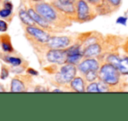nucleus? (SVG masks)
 Wrapping results in <instances>:
<instances>
[{
    "mask_svg": "<svg viewBox=\"0 0 128 121\" xmlns=\"http://www.w3.org/2000/svg\"><path fill=\"white\" fill-rule=\"evenodd\" d=\"M126 22H127V18L124 16H120L117 18L116 20V23L118 24V25H123V26H126Z\"/></svg>",
    "mask_w": 128,
    "mask_h": 121,
    "instance_id": "5701e85b",
    "label": "nucleus"
},
{
    "mask_svg": "<svg viewBox=\"0 0 128 121\" xmlns=\"http://www.w3.org/2000/svg\"><path fill=\"white\" fill-rule=\"evenodd\" d=\"M20 20L22 21V23L25 24L26 26H35V22L32 18V17L29 15L28 12L25 11V10H20V13H18Z\"/></svg>",
    "mask_w": 128,
    "mask_h": 121,
    "instance_id": "ddd939ff",
    "label": "nucleus"
},
{
    "mask_svg": "<svg viewBox=\"0 0 128 121\" xmlns=\"http://www.w3.org/2000/svg\"><path fill=\"white\" fill-rule=\"evenodd\" d=\"M25 90V85L20 80L14 78L11 82V91L12 92H21Z\"/></svg>",
    "mask_w": 128,
    "mask_h": 121,
    "instance_id": "2eb2a0df",
    "label": "nucleus"
},
{
    "mask_svg": "<svg viewBox=\"0 0 128 121\" xmlns=\"http://www.w3.org/2000/svg\"><path fill=\"white\" fill-rule=\"evenodd\" d=\"M4 60L6 62L10 63L11 65L15 67L20 66V64L22 63V60L18 57H14V56H4Z\"/></svg>",
    "mask_w": 128,
    "mask_h": 121,
    "instance_id": "f3484780",
    "label": "nucleus"
},
{
    "mask_svg": "<svg viewBox=\"0 0 128 121\" xmlns=\"http://www.w3.org/2000/svg\"><path fill=\"white\" fill-rule=\"evenodd\" d=\"M98 78L110 87H116L120 84L122 75L115 66L106 62L98 70Z\"/></svg>",
    "mask_w": 128,
    "mask_h": 121,
    "instance_id": "f257e3e1",
    "label": "nucleus"
},
{
    "mask_svg": "<svg viewBox=\"0 0 128 121\" xmlns=\"http://www.w3.org/2000/svg\"><path fill=\"white\" fill-rule=\"evenodd\" d=\"M4 8H6V9H10V10H12L13 8V6L11 2H9V1H6L4 4Z\"/></svg>",
    "mask_w": 128,
    "mask_h": 121,
    "instance_id": "cd10ccee",
    "label": "nucleus"
},
{
    "mask_svg": "<svg viewBox=\"0 0 128 121\" xmlns=\"http://www.w3.org/2000/svg\"><path fill=\"white\" fill-rule=\"evenodd\" d=\"M4 90L2 88V85H0V91H4Z\"/></svg>",
    "mask_w": 128,
    "mask_h": 121,
    "instance_id": "c756f323",
    "label": "nucleus"
},
{
    "mask_svg": "<svg viewBox=\"0 0 128 121\" xmlns=\"http://www.w3.org/2000/svg\"><path fill=\"white\" fill-rule=\"evenodd\" d=\"M48 46L51 48L55 49H63L70 46V39L67 36H60V37H50L49 40L46 42Z\"/></svg>",
    "mask_w": 128,
    "mask_h": 121,
    "instance_id": "1a4fd4ad",
    "label": "nucleus"
},
{
    "mask_svg": "<svg viewBox=\"0 0 128 121\" xmlns=\"http://www.w3.org/2000/svg\"><path fill=\"white\" fill-rule=\"evenodd\" d=\"M87 2H89L90 4H94V6H98V4H102L103 0H86Z\"/></svg>",
    "mask_w": 128,
    "mask_h": 121,
    "instance_id": "bb28decb",
    "label": "nucleus"
},
{
    "mask_svg": "<svg viewBox=\"0 0 128 121\" xmlns=\"http://www.w3.org/2000/svg\"><path fill=\"white\" fill-rule=\"evenodd\" d=\"M106 62L115 66L122 76H128V55L110 54L107 56Z\"/></svg>",
    "mask_w": 128,
    "mask_h": 121,
    "instance_id": "f03ea898",
    "label": "nucleus"
},
{
    "mask_svg": "<svg viewBox=\"0 0 128 121\" xmlns=\"http://www.w3.org/2000/svg\"><path fill=\"white\" fill-rule=\"evenodd\" d=\"M0 2H1V0H0Z\"/></svg>",
    "mask_w": 128,
    "mask_h": 121,
    "instance_id": "2f4dec72",
    "label": "nucleus"
},
{
    "mask_svg": "<svg viewBox=\"0 0 128 121\" xmlns=\"http://www.w3.org/2000/svg\"><path fill=\"white\" fill-rule=\"evenodd\" d=\"M26 32L29 35H31L32 37H34V39L37 40L38 41H40L41 43H46L49 40L50 37H51L49 35V34L41 30V29L38 28V27H35V26H26Z\"/></svg>",
    "mask_w": 128,
    "mask_h": 121,
    "instance_id": "0eeeda50",
    "label": "nucleus"
},
{
    "mask_svg": "<svg viewBox=\"0 0 128 121\" xmlns=\"http://www.w3.org/2000/svg\"><path fill=\"white\" fill-rule=\"evenodd\" d=\"M104 2L113 8H118L122 4V0H104Z\"/></svg>",
    "mask_w": 128,
    "mask_h": 121,
    "instance_id": "412c9836",
    "label": "nucleus"
},
{
    "mask_svg": "<svg viewBox=\"0 0 128 121\" xmlns=\"http://www.w3.org/2000/svg\"><path fill=\"white\" fill-rule=\"evenodd\" d=\"M35 10L39 14H40L43 18H46L50 23L55 21L58 18L57 10L53 6L46 3H38L35 4Z\"/></svg>",
    "mask_w": 128,
    "mask_h": 121,
    "instance_id": "7ed1b4c3",
    "label": "nucleus"
},
{
    "mask_svg": "<svg viewBox=\"0 0 128 121\" xmlns=\"http://www.w3.org/2000/svg\"><path fill=\"white\" fill-rule=\"evenodd\" d=\"M76 16L77 20L82 22L88 21L91 18L90 10L85 0H78L76 4Z\"/></svg>",
    "mask_w": 128,
    "mask_h": 121,
    "instance_id": "423d86ee",
    "label": "nucleus"
},
{
    "mask_svg": "<svg viewBox=\"0 0 128 121\" xmlns=\"http://www.w3.org/2000/svg\"><path fill=\"white\" fill-rule=\"evenodd\" d=\"M85 78L88 82H94L98 78V71H90L85 74Z\"/></svg>",
    "mask_w": 128,
    "mask_h": 121,
    "instance_id": "6ab92c4d",
    "label": "nucleus"
},
{
    "mask_svg": "<svg viewBox=\"0 0 128 121\" xmlns=\"http://www.w3.org/2000/svg\"><path fill=\"white\" fill-rule=\"evenodd\" d=\"M8 75H9V71H8V70L6 68V67L3 66L2 70H1V75H0L1 79H6V77L8 76Z\"/></svg>",
    "mask_w": 128,
    "mask_h": 121,
    "instance_id": "393cba45",
    "label": "nucleus"
},
{
    "mask_svg": "<svg viewBox=\"0 0 128 121\" xmlns=\"http://www.w3.org/2000/svg\"><path fill=\"white\" fill-rule=\"evenodd\" d=\"M27 73L31 74V75H34V76L38 75V72L36 71V70H32V68H28V70H27Z\"/></svg>",
    "mask_w": 128,
    "mask_h": 121,
    "instance_id": "c85d7f7f",
    "label": "nucleus"
},
{
    "mask_svg": "<svg viewBox=\"0 0 128 121\" xmlns=\"http://www.w3.org/2000/svg\"><path fill=\"white\" fill-rule=\"evenodd\" d=\"M76 75V68L74 64L64 65L62 67L60 72L56 74V81L59 84H67L73 80Z\"/></svg>",
    "mask_w": 128,
    "mask_h": 121,
    "instance_id": "20e7f679",
    "label": "nucleus"
},
{
    "mask_svg": "<svg viewBox=\"0 0 128 121\" xmlns=\"http://www.w3.org/2000/svg\"><path fill=\"white\" fill-rule=\"evenodd\" d=\"M2 39H1V44H2V49L3 51L7 52V53H12L13 52V48L11 44V40L8 37L9 36H2Z\"/></svg>",
    "mask_w": 128,
    "mask_h": 121,
    "instance_id": "dca6fc26",
    "label": "nucleus"
},
{
    "mask_svg": "<svg viewBox=\"0 0 128 121\" xmlns=\"http://www.w3.org/2000/svg\"><path fill=\"white\" fill-rule=\"evenodd\" d=\"M87 92H99V89H98V82H90L88 85L87 89H86Z\"/></svg>",
    "mask_w": 128,
    "mask_h": 121,
    "instance_id": "aec40b11",
    "label": "nucleus"
},
{
    "mask_svg": "<svg viewBox=\"0 0 128 121\" xmlns=\"http://www.w3.org/2000/svg\"><path fill=\"white\" fill-rule=\"evenodd\" d=\"M46 59L49 62L56 63V64H63V63L67 62L68 54H67L66 50L53 48L46 54Z\"/></svg>",
    "mask_w": 128,
    "mask_h": 121,
    "instance_id": "39448f33",
    "label": "nucleus"
},
{
    "mask_svg": "<svg viewBox=\"0 0 128 121\" xmlns=\"http://www.w3.org/2000/svg\"><path fill=\"white\" fill-rule=\"evenodd\" d=\"M32 1H34V2H40V0H32Z\"/></svg>",
    "mask_w": 128,
    "mask_h": 121,
    "instance_id": "7c9ffc66",
    "label": "nucleus"
},
{
    "mask_svg": "<svg viewBox=\"0 0 128 121\" xmlns=\"http://www.w3.org/2000/svg\"><path fill=\"white\" fill-rule=\"evenodd\" d=\"M59 2H60L62 4H74L76 3V0H58Z\"/></svg>",
    "mask_w": 128,
    "mask_h": 121,
    "instance_id": "a878e982",
    "label": "nucleus"
},
{
    "mask_svg": "<svg viewBox=\"0 0 128 121\" xmlns=\"http://www.w3.org/2000/svg\"><path fill=\"white\" fill-rule=\"evenodd\" d=\"M70 85H71V88L75 91H77V92H84V91H85L84 82L82 80V78H81V77H74L73 80L70 82Z\"/></svg>",
    "mask_w": 128,
    "mask_h": 121,
    "instance_id": "4468645a",
    "label": "nucleus"
},
{
    "mask_svg": "<svg viewBox=\"0 0 128 121\" xmlns=\"http://www.w3.org/2000/svg\"><path fill=\"white\" fill-rule=\"evenodd\" d=\"M53 6L54 7H56L57 10L60 12H63L65 13H68V14H72V13L75 12V7H74V4H62L60 2H59L58 0L54 1L53 3Z\"/></svg>",
    "mask_w": 128,
    "mask_h": 121,
    "instance_id": "f8f14e48",
    "label": "nucleus"
},
{
    "mask_svg": "<svg viewBox=\"0 0 128 121\" xmlns=\"http://www.w3.org/2000/svg\"><path fill=\"white\" fill-rule=\"evenodd\" d=\"M99 68L100 63L96 59H86L78 65V70L84 75L90 71H98Z\"/></svg>",
    "mask_w": 128,
    "mask_h": 121,
    "instance_id": "6e6552de",
    "label": "nucleus"
},
{
    "mask_svg": "<svg viewBox=\"0 0 128 121\" xmlns=\"http://www.w3.org/2000/svg\"><path fill=\"white\" fill-rule=\"evenodd\" d=\"M84 56L82 54H73V55H68V59H67V62L70 63V64H77Z\"/></svg>",
    "mask_w": 128,
    "mask_h": 121,
    "instance_id": "a211bd4d",
    "label": "nucleus"
},
{
    "mask_svg": "<svg viewBox=\"0 0 128 121\" xmlns=\"http://www.w3.org/2000/svg\"><path fill=\"white\" fill-rule=\"evenodd\" d=\"M12 15V10L10 9H6V8H4V9L0 10V17L1 18H8L9 16Z\"/></svg>",
    "mask_w": 128,
    "mask_h": 121,
    "instance_id": "4be33fe9",
    "label": "nucleus"
},
{
    "mask_svg": "<svg viewBox=\"0 0 128 121\" xmlns=\"http://www.w3.org/2000/svg\"><path fill=\"white\" fill-rule=\"evenodd\" d=\"M102 53V46L98 43H92L90 44L84 50V56L86 58L98 56Z\"/></svg>",
    "mask_w": 128,
    "mask_h": 121,
    "instance_id": "9b49d317",
    "label": "nucleus"
},
{
    "mask_svg": "<svg viewBox=\"0 0 128 121\" xmlns=\"http://www.w3.org/2000/svg\"><path fill=\"white\" fill-rule=\"evenodd\" d=\"M8 28V24L4 20H0V32H6Z\"/></svg>",
    "mask_w": 128,
    "mask_h": 121,
    "instance_id": "b1692460",
    "label": "nucleus"
},
{
    "mask_svg": "<svg viewBox=\"0 0 128 121\" xmlns=\"http://www.w3.org/2000/svg\"><path fill=\"white\" fill-rule=\"evenodd\" d=\"M27 12H28L29 15L32 17V20H34V22L36 24H38L40 26L43 27V28H48L49 27L50 22L48 21L45 18H43L40 14H39L35 10H34L32 8H30V9H28Z\"/></svg>",
    "mask_w": 128,
    "mask_h": 121,
    "instance_id": "9d476101",
    "label": "nucleus"
}]
</instances>
